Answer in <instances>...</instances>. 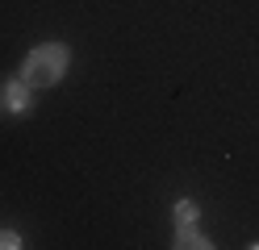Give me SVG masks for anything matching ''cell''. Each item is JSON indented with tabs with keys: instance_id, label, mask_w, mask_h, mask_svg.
<instances>
[{
	"instance_id": "cell-1",
	"label": "cell",
	"mask_w": 259,
	"mask_h": 250,
	"mask_svg": "<svg viewBox=\"0 0 259 250\" xmlns=\"http://www.w3.org/2000/svg\"><path fill=\"white\" fill-rule=\"evenodd\" d=\"M67 67H71V50L63 42H46V46H34L21 59L17 75L29 83V88H55V83L67 75Z\"/></svg>"
},
{
	"instance_id": "cell-2",
	"label": "cell",
	"mask_w": 259,
	"mask_h": 250,
	"mask_svg": "<svg viewBox=\"0 0 259 250\" xmlns=\"http://www.w3.org/2000/svg\"><path fill=\"white\" fill-rule=\"evenodd\" d=\"M0 109L13 113V117L29 113V109H34V88H29L21 75H13L9 83H0Z\"/></svg>"
},
{
	"instance_id": "cell-3",
	"label": "cell",
	"mask_w": 259,
	"mask_h": 250,
	"mask_svg": "<svg viewBox=\"0 0 259 250\" xmlns=\"http://www.w3.org/2000/svg\"><path fill=\"white\" fill-rule=\"evenodd\" d=\"M176 246H180V250H188V246H197V250H209L213 242H209V238H205V233H201L197 225H176Z\"/></svg>"
},
{
	"instance_id": "cell-4",
	"label": "cell",
	"mask_w": 259,
	"mask_h": 250,
	"mask_svg": "<svg viewBox=\"0 0 259 250\" xmlns=\"http://www.w3.org/2000/svg\"><path fill=\"white\" fill-rule=\"evenodd\" d=\"M197 213H201L197 200H188V196L176 200V225H197Z\"/></svg>"
},
{
	"instance_id": "cell-5",
	"label": "cell",
	"mask_w": 259,
	"mask_h": 250,
	"mask_svg": "<svg viewBox=\"0 0 259 250\" xmlns=\"http://www.w3.org/2000/svg\"><path fill=\"white\" fill-rule=\"evenodd\" d=\"M21 246V233L17 229H0V250H17Z\"/></svg>"
}]
</instances>
